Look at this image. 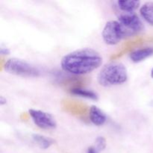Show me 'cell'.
I'll return each instance as SVG.
<instances>
[{
    "label": "cell",
    "mask_w": 153,
    "mask_h": 153,
    "mask_svg": "<svg viewBox=\"0 0 153 153\" xmlns=\"http://www.w3.org/2000/svg\"><path fill=\"white\" fill-rule=\"evenodd\" d=\"M102 58L97 51L91 48L77 49L64 55L61 67L66 73L73 75H85L100 67Z\"/></svg>",
    "instance_id": "cell-1"
},
{
    "label": "cell",
    "mask_w": 153,
    "mask_h": 153,
    "mask_svg": "<svg viewBox=\"0 0 153 153\" xmlns=\"http://www.w3.org/2000/svg\"><path fill=\"white\" fill-rule=\"evenodd\" d=\"M126 67L120 62L106 64L99 73L97 80L100 85L110 87L125 83L128 80Z\"/></svg>",
    "instance_id": "cell-2"
},
{
    "label": "cell",
    "mask_w": 153,
    "mask_h": 153,
    "mask_svg": "<svg viewBox=\"0 0 153 153\" xmlns=\"http://www.w3.org/2000/svg\"><path fill=\"white\" fill-rule=\"evenodd\" d=\"M4 69L10 74L22 77H37L40 70L27 61L19 58H10L5 62Z\"/></svg>",
    "instance_id": "cell-3"
},
{
    "label": "cell",
    "mask_w": 153,
    "mask_h": 153,
    "mask_svg": "<svg viewBox=\"0 0 153 153\" xmlns=\"http://www.w3.org/2000/svg\"><path fill=\"white\" fill-rule=\"evenodd\" d=\"M102 36L105 43L108 45H116L122 39L126 37L125 31L118 20H110L106 22Z\"/></svg>",
    "instance_id": "cell-4"
},
{
    "label": "cell",
    "mask_w": 153,
    "mask_h": 153,
    "mask_svg": "<svg viewBox=\"0 0 153 153\" xmlns=\"http://www.w3.org/2000/svg\"><path fill=\"white\" fill-rule=\"evenodd\" d=\"M117 20L122 25L126 37L137 34L143 28V22L134 13H122L119 16Z\"/></svg>",
    "instance_id": "cell-5"
},
{
    "label": "cell",
    "mask_w": 153,
    "mask_h": 153,
    "mask_svg": "<svg viewBox=\"0 0 153 153\" xmlns=\"http://www.w3.org/2000/svg\"><path fill=\"white\" fill-rule=\"evenodd\" d=\"M28 114L34 123L42 129H53L56 127V121L50 114L36 109H30Z\"/></svg>",
    "instance_id": "cell-6"
},
{
    "label": "cell",
    "mask_w": 153,
    "mask_h": 153,
    "mask_svg": "<svg viewBox=\"0 0 153 153\" xmlns=\"http://www.w3.org/2000/svg\"><path fill=\"white\" fill-rule=\"evenodd\" d=\"M89 117L92 123L97 126L104 125L107 120L105 114L96 105H92L90 108Z\"/></svg>",
    "instance_id": "cell-7"
},
{
    "label": "cell",
    "mask_w": 153,
    "mask_h": 153,
    "mask_svg": "<svg viewBox=\"0 0 153 153\" xmlns=\"http://www.w3.org/2000/svg\"><path fill=\"white\" fill-rule=\"evenodd\" d=\"M153 55V47H144L135 49L131 52L129 57L131 61L139 63Z\"/></svg>",
    "instance_id": "cell-8"
},
{
    "label": "cell",
    "mask_w": 153,
    "mask_h": 153,
    "mask_svg": "<svg viewBox=\"0 0 153 153\" xmlns=\"http://www.w3.org/2000/svg\"><path fill=\"white\" fill-rule=\"evenodd\" d=\"M140 1L137 0H120L117 1L118 7L124 13H134L140 6Z\"/></svg>",
    "instance_id": "cell-9"
},
{
    "label": "cell",
    "mask_w": 153,
    "mask_h": 153,
    "mask_svg": "<svg viewBox=\"0 0 153 153\" xmlns=\"http://www.w3.org/2000/svg\"><path fill=\"white\" fill-rule=\"evenodd\" d=\"M141 17L149 25H153V1L144 3L140 9Z\"/></svg>",
    "instance_id": "cell-10"
},
{
    "label": "cell",
    "mask_w": 153,
    "mask_h": 153,
    "mask_svg": "<svg viewBox=\"0 0 153 153\" xmlns=\"http://www.w3.org/2000/svg\"><path fill=\"white\" fill-rule=\"evenodd\" d=\"M70 94L76 97H82V98L90 99L93 100H98V95L93 91L88 89H85L82 88H74L70 90Z\"/></svg>",
    "instance_id": "cell-11"
},
{
    "label": "cell",
    "mask_w": 153,
    "mask_h": 153,
    "mask_svg": "<svg viewBox=\"0 0 153 153\" xmlns=\"http://www.w3.org/2000/svg\"><path fill=\"white\" fill-rule=\"evenodd\" d=\"M32 139L34 143L37 145L40 148L43 149H48L54 143L55 140L50 137H46V136L41 135L39 134H32Z\"/></svg>",
    "instance_id": "cell-12"
},
{
    "label": "cell",
    "mask_w": 153,
    "mask_h": 153,
    "mask_svg": "<svg viewBox=\"0 0 153 153\" xmlns=\"http://www.w3.org/2000/svg\"><path fill=\"white\" fill-rule=\"evenodd\" d=\"M106 147V140L104 137H97L96 139V146L95 148L98 151H102Z\"/></svg>",
    "instance_id": "cell-13"
},
{
    "label": "cell",
    "mask_w": 153,
    "mask_h": 153,
    "mask_svg": "<svg viewBox=\"0 0 153 153\" xmlns=\"http://www.w3.org/2000/svg\"><path fill=\"white\" fill-rule=\"evenodd\" d=\"M0 53L2 55H7L10 54V50L7 48L4 47V46H1L0 48Z\"/></svg>",
    "instance_id": "cell-14"
},
{
    "label": "cell",
    "mask_w": 153,
    "mask_h": 153,
    "mask_svg": "<svg viewBox=\"0 0 153 153\" xmlns=\"http://www.w3.org/2000/svg\"><path fill=\"white\" fill-rule=\"evenodd\" d=\"M98 152L99 151L97 150L95 147H94V146H91V147L88 148V152L87 153H98Z\"/></svg>",
    "instance_id": "cell-15"
},
{
    "label": "cell",
    "mask_w": 153,
    "mask_h": 153,
    "mask_svg": "<svg viewBox=\"0 0 153 153\" xmlns=\"http://www.w3.org/2000/svg\"><path fill=\"white\" fill-rule=\"evenodd\" d=\"M6 103H7V100L1 96V97H0V105H4Z\"/></svg>",
    "instance_id": "cell-16"
},
{
    "label": "cell",
    "mask_w": 153,
    "mask_h": 153,
    "mask_svg": "<svg viewBox=\"0 0 153 153\" xmlns=\"http://www.w3.org/2000/svg\"><path fill=\"white\" fill-rule=\"evenodd\" d=\"M150 76H151V77L153 79V68L152 69V70H151V73H150Z\"/></svg>",
    "instance_id": "cell-17"
},
{
    "label": "cell",
    "mask_w": 153,
    "mask_h": 153,
    "mask_svg": "<svg viewBox=\"0 0 153 153\" xmlns=\"http://www.w3.org/2000/svg\"><path fill=\"white\" fill-rule=\"evenodd\" d=\"M152 105H153V102H152Z\"/></svg>",
    "instance_id": "cell-18"
}]
</instances>
